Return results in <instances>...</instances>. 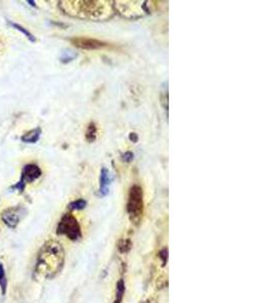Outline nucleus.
I'll return each mask as SVG.
<instances>
[{
  "label": "nucleus",
  "mask_w": 270,
  "mask_h": 303,
  "mask_svg": "<svg viewBox=\"0 0 270 303\" xmlns=\"http://www.w3.org/2000/svg\"><path fill=\"white\" fill-rule=\"evenodd\" d=\"M60 7L71 16L90 19H106L111 10L107 1H62Z\"/></svg>",
  "instance_id": "2"
},
{
  "label": "nucleus",
  "mask_w": 270,
  "mask_h": 303,
  "mask_svg": "<svg viewBox=\"0 0 270 303\" xmlns=\"http://www.w3.org/2000/svg\"><path fill=\"white\" fill-rule=\"evenodd\" d=\"M64 265V251L60 244L50 242L46 244L39 254L36 272L46 278L58 274Z\"/></svg>",
  "instance_id": "1"
},
{
  "label": "nucleus",
  "mask_w": 270,
  "mask_h": 303,
  "mask_svg": "<svg viewBox=\"0 0 270 303\" xmlns=\"http://www.w3.org/2000/svg\"><path fill=\"white\" fill-rule=\"evenodd\" d=\"M111 175L109 173V171L106 168H103L102 169V172H101V178H100V181H101V184H100V192L102 195L106 196L108 194L109 192V186L111 184Z\"/></svg>",
  "instance_id": "8"
},
{
  "label": "nucleus",
  "mask_w": 270,
  "mask_h": 303,
  "mask_svg": "<svg viewBox=\"0 0 270 303\" xmlns=\"http://www.w3.org/2000/svg\"><path fill=\"white\" fill-rule=\"evenodd\" d=\"M26 184H24L23 182H21V181H18V182H16L15 184H13L11 187H10V190L11 191H18V192H23V190L26 189Z\"/></svg>",
  "instance_id": "16"
},
{
  "label": "nucleus",
  "mask_w": 270,
  "mask_h": 303,
  "mask_svg": "<svg viewBox=\"0 0 270 303\" xmlns=\"http://www.w3.org/2000/svg\"><path fill=\"white\" fill-rule=\"evenodd\" d=\"M96 134H97V128L94 122H91L88 126V129L86 131V140L88 143H93L96 139Z\"/></svg>",
  "instance_id": "12"
},
{
  "label": "nucleus",
  "mask_w": 270,
  "mask_h": 303,
  "mask_svg": "<svg viewBox=\"0 0 270 303\" xmlns=\"http://www.w3.org/2000/svg\"><path fill=\"white\" fill-rule=\"evenodd\" d=\"M86 206V201L84 199H77L72 201L68 205V208L71 210H80Z\"/></svg>",
  "instance_id": "14"
},
{
  "label": "nucleus",
  "mask_w": 270,
  "mask_h": 303,
  "mask_svg": "<svg viewBox=\"0 0 270 303\" xmlns=\"http://www.w3.org/2000/svg\"><path fill=\"white\" fill-rule=\"evenodd\" d=\"M70 42L74 45L76 48H79L81 50H101L108 48L109 45L106 42L91 39V38H83V37H77V38H72Z\"/></svg>",
  "instance_id": "5"
},
{
  "label": "nucleus",
  "mask_w": 270,
  "mask_h": 303,
  "mask_svg": "<svg viewBox=\"0 0 270 303\" xmlns=\"http://www.w3.org/2000/svg\"><path fill=\"white\" fill-rule=\"evenodd\" d=\"M130 140H131L132 142H134V143H137V142H138V140H139L138 135H137L136 133H132V134H130Z\"/></svg>",
  "instance_id": "18"
},
{
  "label": "nucleus",
  "mask_w": 270,
  "mask_h": 303,
  "mask_svg": "<svg viewBox=\"0 0 270 303\" xmlns=\"http://www.w3.org/2000/svg\"><path fill=\"white\" fill-rule=\"evenodd\" d=\"M41 135H42V129L36 128L27 132L26 134H23L20 137V141L26 144H36L40 140Z\"/></svg>",
  "instance_id": "9"
},
{
  "label": "nucleus",
  "mask_w": 270,
  "mask_h": 303,
  "mask_svg": "<svg viewBox=\"0 0 270 303\" xmlns=\"http://www.w3.org/2000/svg\"><path fill=\"white\" fill-rule=\"evenodd\" d=\"M23 209L19 206L8 207L1 213V220L10 229H15L22 217Z\"/></svg>",
  "instance_id": "6"
},
{
  "label": "nucleus",
  "mask_w": 270,
  "mask_h": 303,
  "mask_svg": "<svg viewBox=\"0 0 270 303\" xmlns=\"http://www.w3.org/2000/svg\"><path fill=\"white\" fill-rule=\"evenodd\" d=\"M76 57H77V54L74 52V50L66 49V50H62V53H61L59 59L62 63L67 64V63L72 62L74 59H76Z\"/></svg>",
  "instance_id": "11"
},
{
  "label": "nucleus",
  "mask_w": 270,
  "mask_h": 303,
  "mask_svg": "<svg viewBox=\"0 0 270 303\" xmlns=\"http://www.w3.org/2000/svg\"><path fill=\"white\" fill-rule=\"evenodd\" d=\"M57 234L65 236L71 241H78L82 237L79 222L71 213L63 215L57 226Z\"/></svg>",
  "instance_id": "4"
},
{
  "label": "nucleus",
  "mask_w": 270,
  "mask_h": 303,
  "mask_svg": "<svg viewBox=\"0 0 270 303\" xmlns=\"http://www.w3.org/2000/svg\"><path fill=\"white\" fill-rule=\"evenodd\" d=\"M121 160L126 163H130L134 160V154L132 153V152H126L125 154H122Z\"/></svg>",
  "instance_id": "17"
},
{
  "label": "nucleus",
  "mask_w": 270,
  "mask_h": 303,
  "mask_svg": "<svg viewBox=\"0 0 270 303\" xmlns=\"http://www.w3.org/2000/svg\"><path fill=\"white\" fill-rule=\"evenodd\" d=\"M128 214L132 222L138 224L143 215L144 211V200H143V189L138 185L131 187L129 192V199L127 204Z\"/></svg>",
  "instance_id": "3"
},
{
  "label": "nucleus",
  "mask_w": 270,
  "mask_h": 303,
  "mask_svg": "<svg viewBox=\"0 0 270 303\" xmlns=\"http://www.w3.org/2000/svg\"><path fill=\"white\" fill-rule=\"evenodd\" d=\"M7 23L10 25V27H12L14 30L20 32V33H21L24 37H26L30 42H32V43H36V42H37L36 37H35L31 32H29L26 28H23L22 25H20V24H18V23H16V22L10 21V20H7Z\"/></svg>",
  "instance_id": "10"
},
{
  "label": "nucleus",
  "mask_w": 270,
  "mask_h": 303,
  "mask_svg": "<svg viewBox=\"0 0 270 303\" xmlns=\"http://www.w3.org/2000/svg\"><path fill=\"white\" fill-rule=\"evenodd\" d=\"M28 3H30V4L33 5V6H36V4H35L36 2H35V1H28Z\"/></svg>",
  "instance_id": "19"
},
{
  "label": "nucleus",
  "mask_w": 270,
  "mask_h": 303,
  "mask_svg": "<svg viewBox=\"0 0 270 303\" xmlns=\"http://www.w3.org/2000/svg\"><path fill=\"white\" fill-rule=\"evenodd\" d=\"M0 287L2 289V294H5L7 288V279L5 276V271L3 265L0 263Z\"/></svg>",
  "instance_id": "13"
},
{
  "label": "nucleus",
  "mask_w": 270,
  "mask_h": 303,
  "mask_svg": "<svg viewBox=\"0 0 270 303\" xmlns=\"http://www.w3.org/2000/svg\"><path fill=\"white\" fill-rule=\"evenodd\" d=\"M125 294V283L124 280H119L116 285V300L114 303H120Z\"/></svg>",
  "instance_id": "15"
},
{
  "label": "nucleus",
  "mask_w": 270,
  "mask_h": 303,
  "mask_svg": "<svg viewBox=\"0 0 270 303\" xmlns=\"http://www.w3.org/2000/svg\"><path fill=\"white\" fill-rule=\"evenodd\" d=\"M42 174H43L42 169L37 164L30 163L23 166L19 181L23 182L26 185L29 183H33L40 178Z\"/></svg>",
  "instance_id": "7"
}]
</instances>
